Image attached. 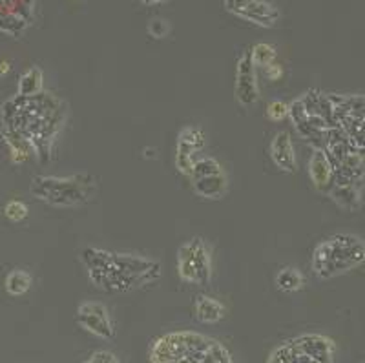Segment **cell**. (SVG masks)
<instances>
[{"label":"cell","instance_id":"1","mask_svg":"<svg viewBox=\"0 0 365 363\" xmlns=\"http://www.w3.org/2000/svg\"><path fill=\"white\" fill-rule=\"evenodd\" d=\"M2 126L15 130L31 143L38 161H50L53 143L68 117L64 101L53 93L41 91L38 96H15L2 104Z\"/></svg>","mask_w":365,"mask_h":363},{"label":"cell","instance_id":"2","mask_svg":"<svg viewBox=\"0 0 365 363\" xmlns=\"http://www.w3.org/2000/svg\"><path fill=\"white\" fill-rule=\"evenodd\" d=\"M81 261L91 285L104 292H130L141 289L155 283L163 274L159 261L96 247L83 248Z\"/></svg>","mask_w":365,"mask_h":363},{"label":"cell","instance_id":"3","mask_svg":"<svg viewBox=\"0 0 365 363\" xmlns=\"http://www.w3.org/2000/svg\"><path fill=\"white\" fill-rule=\"evenodd\" d=\"M365 263V241L354 234H334L312 250L311 268L318 280H332Z\"/></svg>","mask_w":365,"mask_h":363},{"label":"cell","instance_id":"4","mask_svg":"<svg viewBox=\"0 0 365 363\" xmlns=\"http://www.w3.org/2000/svg\"><path fill=\"white\" fill-rule=\"evenodd\" d=\"M29 192L35 199L51 207H81L96 198L97 179L86 172L70 178L37 175L31 181Z\"/></svg>","mask_w":365,"mask_h":363},{"label":"cell","instance_id":"5","mask_svg":"<svg viewBox=\"0 0 365 363\" xmlns=\"http://www.w3.org/2000/svg\"><path fill=\"white\" fill-rule=\"evenodd\" d=\"M179 280L190 285L207 287L214 276L210 247L203 237H192L178 250Z\"/></svg>","mask_w":365,"mask_h":363},{"label":"cell","instance_id":"6","mask_svg":"<svg viewBox=\"0 0 365 363\" xmlns=\"http://www.w3.org/2000/svg\"><path fill=\"white\" fill-rule=\"evenodd\" d=\"M75 319L86 332L103 339H112L115 336L112 316L108 307L99 302H84L77 307Z\"/></svg>","mask_w":365,"mask_h":363},{"label":"cell","instance_id":"7","mask_svg":"<svg viewBox=\"0 0 365 363\" xmlns=\"http://www.w3.org/2000/svg\"><path fill=\"white\" fill-rule=\"evenodd\" d=\"M205 146V132L200 126H185L175 140V168L181 175L190 178L192 166Z\"/></svg>","mask_w":365,"mask_h":363},{"label":"cell","instance_id":"8","mask_svg":"<svg viewBox=\"0 0 365 363\" xmlns=\"http://www.w3.org/2000/svg\"><path fill=\"white\" fill-rule=\"evenodd\" d=\"M234 96L241 108H252L259 101V84H257V70L252 64L250 53H243L236 66V83Z\"/></svg>","mask_w":365,"mask_h":363},{"label":"cell","instance_id":"9","mask_svg":"<svg viewBox=\"0 0 365 363\" xmlns=\"http://www.w3.org/2000/svg\"><path fill=\"white\" fill-rule=\"evenodd\" d=\"M298 351L307 354L318 363H334L336 347L331 338L324 334H302L291 339Z\"/></svg>","mask_w":365,"mask_h":363},{"label":"cell","instance_id":"10","mask_svg":"<svg viewBox=\"0 0 365 363\" xmlns=\"http://www.w3.org/2000/svg\"><path fill=\"white\" fill-rule=\"evenodd\" d=\"M237 19L250 22L257 28H274L279 21V9L269 2V0H249L240 11L236 13Z\"/></svg>","mask_w":365,"mask_h":363},{"label":"cell","instance_id":"11","mask_svg":"<svg viewBox=\"0 0 365 363\" xmlns=\"http://www.w3.org/2000/svg\"><path fill=\"white\" fill-rule=\"evenodd\" d=\"M270 159L285 173H292L298 168V157H296L294 143H292L291 133L287 130H282L270 140Z\"/></svg>","mask_w":365,"mask_h":363},{"label":"cell","instance_id":"12","mask_svg":"<svg viewBox=\"0 0 365 363\" xmlns=\"http://www.w3.org/2000/svg\"><path fill=\"white\" fill-rule=\"evenodd\" d=\"M309 178L314 188L322 194H329L334 186V168L329 161L324 148H314L311 159H309Z\"/></svg>","mask_w":365,"mask_h":363},{"label":"cell","instance_id":"13","mask_svg":"<svg viewBox=\"0 0 365 363\" xmlns=\"http://www.w3.org/2000/svg\"><path fill=\"white\" fill-rule=\"evenodd\" d=\"M192 188L200 198L208 199V201H217L225 198L228 192V178L227 173H214L207 178H200L192 181Z\"/></svg>","mask_w":365,"mask_h":363},{"label":"cell","instance_id":"14","mask_svg":"<svg viewBox=\"0 0 365 363\" xmlns=\"http://www.w3.org/2000/svg\"><path fill=\"white\" fill-rule=\"evenodd\" d=\"M329 195L345 212H358L364 205L361 192L356 183H334Z\"/></svg>","mask_w":365,"mask_h":363},{"label":"cell","instance_id":"15","mask_svg":"<svg viewBox=\"0 0 365 363\" xmlns=\"http://www.w3.org/2000/svg\"><path fill=\"white\" fill-rule=\"evenodd\" d=\"M2 139H4L6 146L9 150V161L13 165H22L29 159V157H35V150L31 146L28 139L24 136H21L15 130H9L2 126Z\"/></svg>","mask_w":365,"mask_h":363},{"label":"cell","instance_id":"16","mask_svg":"<svg viewBox=\"0 0 365 363\" xmlns=\"http://www.w3.org/2000/svg\"><path fill=\"white\" fill-rule=\"evenodd\" d=\"M194 314L197 322L212 325V323H217L223 319L225 305L217 297L208 296V294H200L194 302Z\"/></svg>","mask_w":365,"mask_h":363},{"label":"cell","instance_id":"17","mask_svg":"<svg viewBox=\"0 0 365 363\" xmlns=\"http://www.w3.org/2000/svg\"><path fill=\"white\" fill-rule=\"evenodd\" d=\"M44 91V73L38 66H31L19 77L17 96L34 97Z\"/></svg>","mask_w":365,"mask_h":363},{"label":"cell","instance_id":"18","mask_svg":"<svg viewBox=\"0 0 365 363\" xmlns=\"http://www.w3.org/2000/svg\"><path fill=\"white\" fill-rule=\"evenodd\" d=\"M274 283H276V289L282 292H299L305 287V276L296 267H283L274 277Z\"/></svg>","mask_w":365,"mask_h":363},{"label":"cell","instance_id":"19","mask_svg":"<svg viewBox=\"0 0 365 363\" xmlns=\"http://www.w3.org/2000/svg\"><path fill=\"white\" fill-rule=\"evenodd\" d=\"M267 363H318L312 358H309L307 354H303L302 351H298L294 347V343L289 339V342L282 343L279 347H276L272 352H270Z\"/></svg>","mask_w":365,"mask_h":363},{"label":"cell","instance_id":"20","mask_svg":"<svg viewBox=\"0 0 365 363\" xmlns=\"http://www.w3.org/2000/svg\"><path fill=\"white\" fill-rule=\"evenodd\" d=\"M31 274L22 270V268H15L6 276L4 289L9 296H24L29 289H31Z\"/></svg>","mask_w":365,"mask_h":363},{"label":"cell","instance_id":"21","mask_svg":"<svg viewBox=\"0 0 365 363\" xmlns=\"http://www.w3.org/2000/svg\"><path fill=\"white\" fill-rule=\"evenodd\" d=\"M250 58H252V64L256 66V70H265L267 66L274 64L278 53H276V48L267 42H259V44H254L249 50Z\"/></svg>","mask_w":365,"mask_h":363},{"label":"cell","instance_id":"22","mask_svg":"<svg viewBox=\"0 0 365 363\" xmlns=\"http://www.w3.org/2000/svg\"><path fill=\"white\" fill-rule=\"evenodd\" d=\"M223 172V166L217 159L210 155H197V159L194 161V166H192L190 172V181L200 178H207V175H214V173Z\"/></svg>","mask_w":365,"mask_h":363},{"label":"cell","instance_id":"23","mask_svg":"<svg viewBox=\"0 0 365 363\" xmlns=\"http://www.w3.org/2000/svg\"><path fill=\"white\" fill-rule=\"evenodd\" d=\"M28 26V21L19 17L17 13L9 11V9H0V31L11 35V37H19Z\"/></svg>","mask_w":365,"mask_h":363},{"label":"cell","instance_id":"24","mask_svg":"<svg viewBox=\"0 0 365 363\" xmlns=\"http://www.w3.org/2000/svg\"><path fill=\"white\" fill-rule=\"evenodd\" d=\"M2 214H4L6 219L13 221V223H21V221H24V219L28 218L29 208L26 203L19 201V199H11V201H8L4 205Z\"/></svg>","mask_w":365,"mask_h":363},{"label":"cell","instance_id":"25","mask_svg":"<svg viewBox=\"0 0 365 363\" xmlns=\"http://www.w3.org/2000/svg\"><path fill=\"white\" fill-rule=\"evenodd\" d=\"M146 31H148V35L152 39H158V41H161V39H166L168 35H170L172 24L166 21V19L155 17L148 22V26H146Z\"/></svg>","mask_w":365,"mask_h":363},{"label":"cell","instance_id":"26","mask_svg":"<svg viewBox=\"0 0 365 363\" xmlns=\"http://www.w3.org/2000/svg\"><path fill=\"white\" fill-rule=\"evenodd\" d=\"M265 116L272 123H282L289 117V104L283 103V101H272V103L267 104Z\"/></svg>","mask_w":365,"mask_h":363},{"label":"cell","instance_id":"27","mask_svg":"<svg viewBox=\"0 0 365 363\" xmlns=\"http://www.w3.org/2000/svg\"><path fill=\"white\" fill-rule=\"evenodd\" d=\"M263 75H265V78L270 81V83H278V81L283 78V75H285V68L276 61L274 64H270V66H267L265 70H263Z\"/></svg>","mask_w":365,"mask_h":363},{"label":"cell","instance_id":"28","mask_svg":"<svg viewBox=\"0 0 365 363\" xmlns=\"http://www.w3.org/2000/svg\"><path fill=\"white\" fill-rule=\"evenodd\" d=\"M84 363H119V359H117V356L110 351H97Z\"/></svg>","mask_w":365,"mask_h":363},{"label":"cell","instance_id":"29","mask_svg":"<svg viewBox=\"0 0 365 363\" xmlns=\"http://www.w3.org/2000/svg\"><path fill=\"white\" fill-rule=\"evenodd\" d=\"M9 71H11V64H9V61L0 58V77H6Z\"/></svg>","mask_w":365,"mask_h":363},{"label":"cell","instance_id":"30","mask_svg":"<svg viewBox=\"0 0 365 363\" xmlns=\"http://www.w3.org/2000/svg\"><path fill=\"white\" fill-rule=\"evenodd\" d=\"M145 157H146V159H155V157H158V150H155V148H145Z\"/></svg>","mask_w":365,"mask_h":363},{"label":"cell","instance_id":"31","mask_svg":"<svg viewBox=\"0 0 365 363\" xmlns=\"http://www.w3.org/2000/svg\"><path fill=\"white\" fill-rule=\"evenodd\" d=\"M139 2L145 6H158V4H163V2H166V0H139Z\"/></svg>","mask_w":365,"mask_h":363},{"label":"cell","instance_id":"32","mask_svg":"<svg viewBox=\"0 0 365 363\" xmlns=\"http://www.w3.org/2000/svg\"><path fill=\"white\" fill-rule=\"evenodd\" d=\"M73 2H79V0H73Z\"/></svg>","mask_w":365,"mask_h":363}]
</instances>
